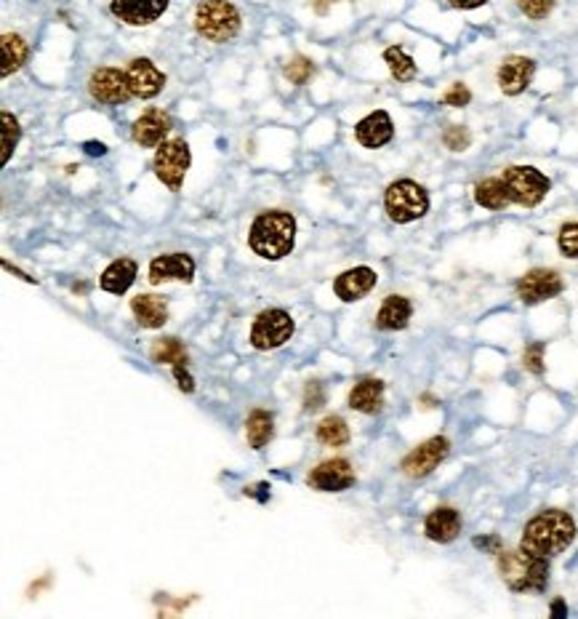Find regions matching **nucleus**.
I'll use <instances>...</instances> for the list:
<instances>
[{"label": "nucleus", "mask_w": 578, "mask_h": 619, "mask_svg": "<svg viewBox=\"0 0 578 619\" xmlns=\"http://www.w3.org/2000/svg\"><path fill=\"white\" fill-rule=\"evenodd\" d=\"M576 534V521L565 510H544L525 523L519 551L536 558H555L573 545Z\"/></svg>", "instance_id": "nucleus-1"}, {"label": "nucleus", "mask_w": 578, "mask_h": 619, "mask_svg": "<svg viewBox=\"0 0 578 619\" xmlns=\"http://www.w3.org/2000/svg\"><path fill=\"white\" fill-rule=\"evenodd\" d=\"M248 246L257 257L266 262H277L288 257L296 246V216L283 208L261 211L251 224Z\"/></svg>", "instance_id": "nucleus-2"}, {"label": "nucleus", "mask_w": 578, "mask_h": 619, "mask_svg": "<svg viewBox=\"0 0 578 619\" xmlns=\"http://www.w3.org/2000/svg\"><path fill=\"white\" fill-rule=\"evenodd\" d=\"M499 571L514 593H541L549 579V558H536L525 551L499 552Z\"/></svg>", "instance_id": "nucleus-3"}, {"label": "nucleus", "mask_w": 578, "mask_h": 619, "mask_svg": "<svg viewBox=\"0 0 578 619\" xmlns=\"http://www.w3.org/2000/svg\"><path fill=\"white\" fill-rule=\"evenodd\" d=\"M194 32L211 43H227L240 32V11L230 0H200L194 8Z\"/></svg>", "instance_id": "nucleus-4"}, {"label": "nucleus", "mask_w": 578, "mask_h": 619, "mask_svg": "<svg viewBox=\"0 0 578 619\" xmlns=\"http://www.w3.org/2000/svg\"><path fill=\"white\" fill-rule=\"evenodd\" d=\"M384 208L392 222L411 224L429 211V193L413 179H397L386 187Z\"/></svg>", "instance_id": "nucleus-5"}, {"label": "nucleus", "mask_w": 578, "mask_h": 619, "mask_svg": "<svg viewBox=\"0 0 578 619\" xmlns=\"http://www.w3.org/2000/svg\"><path fill=\"white\" fill-rule=\"evenodd\" d=\"M501 179L510 190V201L525 208H536L552 190L549 177L533 166H510V168H504Z\"/></svg>", "instance_id": "nucleus-6"}, {"label": "nucleus", "mask_w": 578, "mask_h": 619, "mask_svg": "<svg viewBox=\"0 0 578 619\" xmlns=\"http://www.w3.org/2000/svg\"><path fill=\"white\" fill-rule=\"evenodd\" d=\"M190 163H193V152H190V144L185 141V139L174 137V139H166L160 147H158V152H155V177L166 185V187H171L174 193H179L182 190V185H185V177H187V171H190Z\"/></svg>", "instance_id": "nucleus-7"}, {"label": "nucleus", "mask_w": 578, "mask_h": 619, "mask_svg": "<svg viewBox=\"0 0 578 619\" xmlns=\"http://www.w3.org/2000/svg\"><path fill=\"white\" fill-rule=\"evenodd\" d=\"M294 329H296V323H294L291 313H285L280 307L264 310V313H258L254 326H251V344L257 350H277L294 337Z\"/></svg>", "instance_id": "nucleus-8"}, {"label": "nucleus", "mask_w": 578, "mask_h": 619, "mask_svg": "<svg viewBox=\"0 0 578 619\" xmlns=\"http://www.w3.org/2000/svg\"><path fill=\"white\" fill-rule=\"evenodd\" d=\"M450 441L446 435H435L429 441H424L421 446H416L400 465V470L408 478H427L429 473H435L440 468V462L448 457Z\"/></svg>", "instance_id": "nucleus-9"}, {"label": "nucleus", "mask_w": 578, "mask_h": 619, "mask_svg": "<svg viewBox=\"0 0 578 619\" xmlns=\"http://www.w3.org/2000/svg\"><path fill=\"white\" fill-rule=\"evenodd\" d=\"M88 94L102 105H123L133 96L126 72L115 68L94 69L91 77H88Z\"/></svg>", "instance_id": "nucleus-10"}, {"label": "nucleus", "mask_w": 578, "mask_h": 619, "mask_svg": "<svg viewBox=\"0 0 578 619\" xmlns=\"http://www.w3.org/2000/svg\"><path fill=\"white\" fill-rule=\"evenodd\" d=\"M563 278L557 270H546V268H536L530 273L517 280V296L525 305H541L546 299H555L563 291Z\"/></svg>", "instance_id": "nucleus-11"}, {"label": "nucleus", "mask_w": 578, "mask_h": 619, "mask_svg": "<svg viewBox=\"0 0 578 619\" xmlns=\"http://www.w3.org/2000/svg\"><path fill=\"white\" fill-rule=\"evenodd\" d=\"M171 0H110L113 16L131 27H147L168 11Z\"/></svg>", "instance_id": "nucleus-12"}, {"label": "nucleus", "mask_w": 578, "mask_h": 619, "mask_svg": "<svg viewBox=\"0 0 578 619\" xmlns=\"http://www.w3.org/2000/svg\"><path fill=\"white\" fill-rule=\"evenodd\" d=\"M355 481L357 478H355L352 465L341 457L325 460L307 476V486H312L315 491H347L355 486Z\"/></svg>", "instance_id": "nucleus-13"}, {"label": "nucleus", "mask_w": 578, "mask_h": 619, "mask_svg": "<svg viewBox=\"0 0 578 619\" xmlns=\"http://www.w3.org/2000/svg\"><path fill=\"white\" fill-rule=\"evenodd\" d=\"M126 77H129L131 94L139 99H152L166 88V75L158 69L155 62H149L144 57L131 62L129 69H126Z\"/></svg>", "instance_id": "nucleus-14"}, {"label": "nucleus", "mask_w": 578, "mask_h": 619, "mask_svg": "<svg viewBox=\"0 0 578 619\" xmlns=\"http://www.w3.org/2000/svg\"><path fill=\"white\" fill-rule=\"evenodd\" d=\"M194 278V259L190 254H160L149 262V283L160 286V283H171V280H182L190 283Z\"/></svg>", "instance_id": "nucleus-15"}, {"label": "nucleus", "mask_w": 578, "mask_h": 619, "mask_svg": "<svg viewBox=\"0 0 578 619\" xmlns=\"http://www.w3.org/2000/svg\"><path fill=\"white\" fill-rule=\"evenodd\" d=\"M536 75V62L528 57H507L499 68V88L507 96H519Z\"/></svg>", "instance_id": "nucleus-16"}, {"label": "nucleus", "mask_w": 578, "mask_h": 619, "mask_svg": "<svg viewBox=\"0 0 578 619\" xmlns=\"http://www.w3.org/2000/svg\"><path fill=\"white\" fill-rule=\"evenodd\" d=\"M376 280H379L376 270H371V268H352V270L341 273V276L333 280V291H336V296L341 302H357V299H363L366 294L374 291Z\"/></svg>", "instance_id": "nucleus-17"}, {"label": "nucleus", "mask_w": 578, "mask_h": 619, "mask_svg": "<svg viewBox=\"0 0 578 619\" xmlns=\"http://www.w3.org/2000/svg\"><path fill=\"white\" fill-rule=\"evenodd\" d=\"M171 129V118L163 110H147L141 118L133 121L131 139L141 147H160Z\"/></svg>", "instance_id": "nucleus-18"}, {"label": "nucleus", "mask_w": 578, "mask_h": 619, "mask_svg": "<svg viewBox=\"0 0 578 619\" xmlns=\"http://www.w3.org/2000/svg\"><path fill=\"white\" fill-rule=\"evenodd\" d=\"M355 137H357V141H360L363 147H371V150L384 147L386 141L394 137V123H392L389 113H386V110H376V113L366 115V118L355 126Z\"/></svg>", "instance_id": "nucleus-19"}, {"label": "nucleus", "mask_w": 578, "mask_h": 619, "mask_svg": "<svg viewBox=\"0 0 578 619\" xmlns=\"http://www.w3.org/2000/svg\"><path fill=\"white\" fill-rule=\"evenodd\" d=\"M424 532H427V537L432 542H440V545L453 542L461 534V515H458V510L456 507H435L427 515Z\"/></svg>", "instance_id": "nucleus-20"}, {"label": "nucleus", "mask_w": 578, "mask_h": 619, "mask_svg": "<svg viewBox=\"0 0 578 619\" xmlns=\"http://www.w3.org/2000/svg\"><path fill=\"white\" fill-rule=\"evenodd\" d=\"M131 313L141 329H163L168 321V307L163 296L155 294H139L131 299Z\"/></svg>", "instance_id": "nucleus-21"}, {"label": "nucleus", "mask_w": 578, "mask_h": 619, "mask_svg": "<svg viewBox=\"0 0 578 619\" xmlns=\"http://www.w3.org/2000/svg\"><path fill=\"white\" fill-rule=\"evenodd\" d=\"M413 315V307H411V299L408 296H400V294H389L376 315V329L382 332H400L408 326Z\"/></svg>", "instance_id": "nucleus-22"}, {"label": "nucleus", "mask_w": 578, "mask_h": 619, "mask_svg": "<svg viewBox=\"0 0 578 619\" xmlns=\"http://www.w3.org/2000/svg\"><path fill=\"white\" fill-rule=\"evenodd\" d=\"M384 406V382L382 379H360L349 393V409L360 414H379Z\"/></svg>", "instance_id": "nucleus-23"}, {"label": "nucleus", "mask_w": 578, "mask_h": 619, "mask_svg": "<svg viewBox=\"0 0 578 619\" xmlns=\"http://www.w3.org/2000/svg\"><path fill=\"white\" fill-rule=\"evenodd\" d=\"M133 280H136V262L129 257H121L99 276V286H102V291L121 296L133 286Z\"/></svg>", "instance_id": "nucleus-24"}, {"label": "nucleus", "mask_w": 578, "mask_h": 619, "mask_svg": "<svg viewBox=\"0 0 578 619\" xmlns=\"http://www.w3.org/2000/svg\"><path fill=\"white\" fill-rule=\"evenodd\" d=\"M474 201H477V206L488 208V211H501V208H507L512 204L510 201V190H507V185H504L501 177H488V179L477 182Z\"/></svg>", "instance_id": "nucleus-25"}, {"label": "nucleus", "mask_w": 578, "mask_h": 619, "mask_svg": "<svg viewBox=\"0 0 578 619\" xmlns=\"http://www.w3.org/2000/svg\"><path fill=\"white\" fill-rule=\"evenodd\" d=\"M0 46H3V69L0 72H3V77H8L11 72L24 68V62L30 57V49H27L24 38L14 35V32H5L0 38Z\"/></svg>", "instance_id": "nucleus-26"}, {"label": "nucleus", "mask_w": 578, "mask_h": 619, "mask_svg": "<svg viewBox=\"0 0 578 619\" xmlns=\"http://www.w3.org/2000/svg\"><path fill=\"white\" fill-rule=\"evenodd\" d=\"M272 432H275V419L272 414L264 412V409H257L251 412L248 422H246V435H248V443L251 449H264L269 441H272Z\"/></svg>", "instance_id": "nucleus-27"}, {"label": "nucleus", "mask_w": 578, "mask_h": 619, "mask_svg": "<svg viewBox=\"0 0 578 619\" xmlns=\"http://www.w3.org/2000/svg\"><path fill=\"white\" fill-rule=\"evenodd\" d=\"M384 62L397 83H408V80L416 77V62H413V57L408 51H402L400 46H389L386 49Z\"/></svg>", "instance_id": "nucleus-28"}, {"label": "nucleus", "mask_w": 578, "mask_h": 619, "mask_svg": "<svg viewBox=\"0 0 578 619\" xmlns=\"http://www.w3.org/2000/svg\"><path fill=\"white\" fill-rule=\"evenodd\" d=\"M318 441L325 443V446H347L349 443V427L347 422L339 416V414H330L325 416L321 424H318Z\"/></svg>", "instance_id": "nucleus-29"}, {"label": "nucleus", "mask_w": 578, "mask_h": 619, "mask_svg": "<svg viewBox=\"0 0 578 619\" xmlns=\"http://www.w3.org/2000/svg\"><path fill=\"white\" fill-rule=\"evenodd\" d=\"M149 358H152L155 363L185 366V363H187V350H185V344L179 342L176 337H163V340H158V342L152 344Z\"/></svg>", "instance_id": "nucleus-30"}, {"label": "nucleus", "mask_w": 578, "mask_h": 619, "mask_svg": "<svg viewBox=\"0 0 578 619\" xmlns=\"http://www.w3.org/2000/svg\"><path fill=\"white\" fill-rule=\"evenodd\" d=\"M19 137H22L19 121L11 113H3V166L11 160V155L19 144Z\"/></svg>", "instance_id": "nucleus-31"}, {"label": "nucleus", "mask_w": 578, "mask_h": 619, "mask_svg": "<svg viewBox=\"0 0 578 619\" xmlns=\"http://www.w3.org/2000/svg\"><path fill=\"white\" fill-rule=\"evenodd\" d=\"M557 249L563 257L578 259V222H565L557 232Z\"/></svg>", "instance_id": "nucleus-32"}, {"label": "nucleus", "mask_w": 578, "mask_h": 619, "mask_svg": "<svg viewBox=\"0 0 578 619\" xmlns=\"http://www.w3.org/2000/svg\"><path fill=\"white\" fill-rule=\"evenodd\" d=\"M285 77L291 80V83H296V86H302V83H307L312 75H315V62L312 59H307V57H294L288 65H285Z\"/></svg>", "instance_id": "nucleus-33"}, {"label": "nucleus", "mask_w": 578, "mask_h": 619, "mask_svg": "<svg viewBox=\"0 0 578 619\" xmlns=\"http://www.w3.org/2000/svg\"><path fill=\"white\" fill-rule=\"evenodd\" d=\"M443 141H446V147L453 150V152H464L472 144V134L464 126H448L446 134H443Z\"/></svg>", "instance_id": "nucleus-34"}, {"label": "nucleus", "mask_w": 578, "mask_h": 619, "mask_svg": "<svg viewBox=\"0 0 578 619\" xmlns=\"http://www.w3.org/2000/svg\"><path fill=\"white\" fill-rule=\"evenodd\" d=\"M517 5L528 19H546L555 8V0H517Z\"/></svg>", "instance_id": "nucleus-35"}, {"label": "nucleus", "mask_w": 578, "mask_h": 619, "mask_svg": "<svg viewBox=\"0 0 578 619\" xmlns=\"http://www.w3.org/2000/svg\"><path fill=\"white\" fill-rule=\"evenodd\" d=\"M522 363L530 374H544V342H533L530 347H525Z\"/></svg>", "instance_id": "nucleus-36"}, {"label": "nucleus", "mask_w": 578, "mask_h": 619, "mask_svg": "<svg viewBox=\"0 0 578 619\" xmlns=\"http://www.w3.org/2000/svg\"><path fill=\"white\" fill-rule=\"evenodd\" d=\"M446 107H466L469 102H472V91L464 86V83H453L448 91L443 94V99H440Z\"/></svg>", "instance_id": "nucleus-37"}, {"label": "nucleus", "mask_w": 578, "mask_h": 619, "mask_svg": "<svg viewBox=\"0 0 578 619\" xmlns=\"http://www.w3.org/2000/svg\"><path fill=\"white\" fill-rule=\"evenodd\" d=\"M322 404H325V393H322L321 382H310L307 390H304V409L307 412H318Z\"/></svg>", "instance_id": "nucleus-38"}, {"label": "nucleus", "mask_w": 578, "mask_h": 619, "mask_svg": "<svg viewBox=\"0 0 578 619\" xmlns=\"http://www.w3.org/2000/svg\"><path fill=\"white\" fill-rule=\"evenodd\" d=\"M174 377H176V382H179V387L185 393H194V379L193 374L187 371V363L185 366H174Z\"/></svg>", "instance_id": "nucleus-39"}, {"label": "nucleus", "mask_w": 578, "mask_h": 619, "mask_svg": "<svg viewBox=\"0 0 578 619\" xmlns=\"http://www.w3.org/2000/svg\"><path fill=\"white\" fill-rule=\"evenodd\" d=\"M453 8H461V11H474V8H483L488 0H448Z\"/></svg>", "instance_id": "nucleus-40"}, {"label": "nucleus", "mask_w": 578, "mask_h": 619, "mask_svg": "<svg viewBox=\"0 0 578 619\" xmlns=\"http://www.w3.org/2000/svg\"><path fill=\"white\" fill-rule=\"evenodd\" d=\"M83 150H86V155H91V158H102V155H107V144H102V141H86L83 144Z\"/></svg>", "instance_id": "nucleus-41"}, {"label": "nucleus", "mask_w": 578, "mask_h": 619, "mask_svg": "<svg viewBox=\"0 0 578 619\" xmlns=\"http://www.w3.org/2000/svg\"><path fill=\"white\" fill-rule=\"evenodd\" d=\"M3 270H5V273H14V276H19L22 280H27V283H35V278H30L27 273H22L19 268H14V265H8V262H3Z\"/></svg>", "instance_id": "nucleus-42"}, {"label": "nucleus", "mask_w": 578, "mask_h": 619, "mask_svg": "<svg viewBox=\"0 0 578 619\" xmlns=\"http://www.w3.org/2000/svg\"><path fill=\"white\" fill-rule=\"evenodd\" d=\"M477 548H485V551H496L499 548V540L496 537H488V540H474Z\"/></svg>", "instance_id": "nucleus-43"}, {"label": "nucleus", "mask_w": 578, "mask_h": 619, "mask_svg": "<svg viewBox=\"0 0 578 619\" xmlns=\"http://www.w3.org/2000/svg\"><path fill=\"white\" fill-rule=\"evenodd\" d=\"M330 3H333V0H315V11H318V14H325Z\"/></svg>", "instance_id": "nucleus-44"}, {"label": "nucleus", "mask_w": 578, "mask_h": 619, "mask_svg": "<svg viewBox=\"0 0 578 619\" xmlns=\"http://www.w3.org/2000/svg\"><path fill=\"white\" fill-rule=\"evenodd\" d=\"M552 614H555V617H563V614H565V606H563V601H557V604L552 606Z\"/></svg>", "instance_id": "nucleus-45"}]
</instances>
